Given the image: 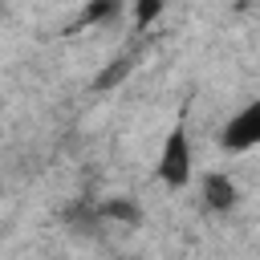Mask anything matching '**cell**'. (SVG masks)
Wrapping results in <instances>:
<instances>
[{"label": "cell", "instance_id": "7a4b0ae2", "mask_svg": "<svg viewBox=\"0 0 260 260\" xmlns=\"http://www.w3.org/2000/svg\"><path fill=\"white\" fill-rule=\"evenodd\" d=\"M256 142H260V102H248L236 118H228V126L219 134V146L228 154H248Z\"/></svg>", "mask_w": 260, "mask_h": 260}, {"label": "cell", "instance_id": "8992f818", "mask_svg": "<svg viewBox=\"0 0 260 260\" xmlns=\"http://www.w3.org/2000/svg\"><path fill=\"white\" fill-rule=\"evenodd\" d=\"M110 16H118V4H89L85 12H81V24H93V20H110Z\"/></svg>", "mask_w": 260, "mask_h": 260}, {"label": "cell", "instance_id": "3957f363", "mask_svg": "<svg viewBox=\"0 0 260 260\" xmlns=\"http://www.w3.org/2000/svg\"><path fill=\"white\" fill-rule=\"evenodd\" d=\"M203 203H207V211L228 215V211L240 203V187H236V179H232L228 171H207V175H203Z\"/></svg>", "mask_w": 260, "mask_h": 260}, {"label": "cell", "instance_id": "277c9868", "mask_svg": "<svg viewBox=\"0 0 260 260\" xmlns=\"http://www.w3.org/2000/svg\"><path fill=\"white\" fill-rule=\"evenodd\" d=\"M93 215H98V219H118V223H130V228L142 219L138 203H126V199H106V203L93 207Z\"/></svg>", "mask_w": 260, "mask_h": 260}, {"label": "cell", "instance_id": "5b68a950", "mask_svg": "<svg viewBox=\"0 0 260 260\" xmlns=\"http://www.w3.org/2000/svg\"><path fill=\"white\" fill-rule=\"evenodd\" d=\"M162 16V0H142V4H134V20H138V28H146L150 20H158Z\"/></svg>", "mask_w": 260, "mask_h": 260}, {"label": "cell", "instance_id": "6da1fadb", "mask_svg": "<svg viewBox=\"0 0 260 260\" xmlns=\"http://www.w3.org/2000/svg\"><path fill=\"white\" fill-rule=\"evenodd\" d=\"M191 158H195V154H191L187 126H183V122H175V126H171V134L162 138V150H158V179H162L167 187L183 191V187L191 183V171H195V162H191Z\"/></svg>", "mask_w": 260, "mask_h": 260}]
</instances>
